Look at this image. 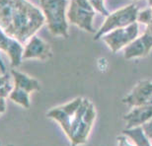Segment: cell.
Returning <instances> with one entry per match:
<instances>
[{"label": "cell", "mask_w": 152, "mask_h": 146, "mask_svg": "<svg viewBox=\"0 0 152 146\" xmlns=\"http://www.w3.org/2000/svg\"><path fill=\"white\" fill-rule=\"evenodd\" d=\"M45 24L42 9L29 0H0V29L22 44Z\"/></svg>", "instance_id": "1"}, {"label": "cell", "mask_w": 152, "mask_h": 146, "mask_svg": "<svg viewBox=\"0 0 152 146\" xmlns=\"http://www.w3.org/2000/svg\"><path fill=\"white\" fill-rule=\"evenodd\" d=\"M0 68H1L2 72H5L6 68H5V65H4V62H3V60L1 58V55H0Z\"/></svg>", "instance_id": "16"}, {"label": "cell", "mask_w": 152, "mask_h": 146, "mask_svg": "<svg viewBox=\"0 0 152 146\" xmlns=\"http://www.w3.org/2000/svg\"><path fill=\"white\" fill-rule=\"evenodd\" d=\"M152 98V82L144 80L138 82L130 93L123 100L126 104L136 107L144 104H148Z\"/></svg>", "instance_id": "8"}, {"label": "cell", "mask_w": 152, "mask_h": 146, "mask_svg": "<svg viewBox=\"0 0 152 146\" xmlns=\"http://www.w3.org/2000/svg\"><path fill=\"white\" fill-rule=\"evenodd\" d=\"M39 1H41V2H42V1H44V0H39Z\"/></svg>", "instance_id": "18"}, {"label": "cell", "mask_w": 152, "mask_h": 146, "mask_svg": "<svg viewBox=\"0 0 152 146\" xmlns=\"http://www.w3.org/2000/svg\"><path fill=\"white\" fill-rule=\"evenodd\" d=\"M139 36L138 23H132L130 25L113 30L107 33L101 38L113 53L123 50L129 42L135 39Z\"/></svg>", "instance_id": "5"}, {"label": "cell", "mask_w": 152, "mask_h": 146, "mask_svg": "<svg viewBox=\"0 0 152 146\" xmlns=\"http://www.w3.org/2000/svg\"><path fill=\"white\" fill-rule=\"evenodd\" d=\"M124 118L129 121V126H136L138 123L146 121L149 118H152V104L136 106Z\"/></svg>", "instance_id": "10"}, {"label": "cell", "mask_w": 152, "mask_h": 146, "mask_svg": "<svg viewBox=\"0 0 152 146\" xmlns=\"http://www.w3.org/2000/svg\"><path fill=\"white\" fill-rule=\"evenodd\" d=\"M97 12L89 0H70L67 8V19L70 24L87 33L95 34L93 23Z\"/></svg>", "instance_id": "4"}, {"label": "cell", "mask_w": 152, "mask_h": 146, "mask_svg": "<svg viewBox=\"0 0 152 146\" xmlns=\"http://www.w3.org/2000/svg\"><path fill=\"white\" fill-rule=\"evenodd\" d=\"M45 25L53 36L67 39L68 19H67V0H44L41 2Z\"/></svg>", "instance_id": "2"}, {"label": "cell", "mask_w": 152, "mask_h": 146, "mask_svg": "<svg viewBox=\"0 0 152 146\" xmlns=\"http://www.w3.org/2000/svg\"><path fill=\"white\" fill-rule=\"evenodd\" d=\"M152 21V7L148 6L146 8L140 9L137 12V17H136V22L138 24H143L147 26L149 25Z\"/></svg>", "instance_id": "13"}, {"label": "cell", "mask_w": 152, "mask_h": 146, "mask_svg": "<svg viewBox=\"0 0 152 146\" xmlns=\"http://www.w3.org/2000/svg\"><path fill=\"white\" fill-rule=\"evenodd\" d=\"M53 56L51 45L45 39L34 35L24 45L23 59H39L47 60Z\"/></svg>", "instance_id": "6"}, {"label": "cell", "mask_w": 152, "mask_h": 146, "mask_svg": "<svg viewBox=\"0 0 152 146\" xmlns=\"http://www.w3.org/2000/svg\"><path fill=\"white\" fill-rule=\"evenodd\" d=\"M9 98H10V100H12L13 102L16 103V104H19L25 108L30 107L29 93L22 89L14 87V89H12L10 94H9Z\"/></svg>", "instance_id": "12"}, {"label": "cell", "mask_w": 152, "mask_h": 146, "mask_svg": "<svg viewBox=\"0 0 152 146\" xmlns=\"http://www.w3.org/2000/svg\"><path fill=\"white\" fill-rule=\"evenodd\" d=\"M11 75L13 77L14 84L16 88H19V89L26 91L29 94L31 92L39 91L41 89V84H39V82L37 79L30 77L27 74H24L22 72L13 69L11 71Z\"/></svg>", "instance_id": "9"}, {"label": "cell", "mask_w": 152, "mask_h": 146, "mask_svg": "<svg viewBox=\"0 0 152 146\" xmlns=\"http://www.w3.org/2000/svg\"><path fill=\"white\" fill-rule=\"evenodd\" d=\"M0 51H4L10 58L11 66L17 67L23 60L24 45L16 39L9 36L0 29Z\"/></svg>", "instance_id": "7"}, {"label": "cell", "mask_w": 152, "mask_h": 146, "mask_svg": "<svg viewBox=\"0 0 152 146\" xmlns=\"http://www.w3.org/2000/svg\"><path fill=\"white\" fill-rule=\"evenodd\" d=\"M124 57L126 59H133L138 57H145L149 54V51L147 50L143 41L138 36L135 39H133L132 42H129L126 47L123 50Z\"/></svg>", "instance_id": "11"}, {"label": "cell", "mask_w": 152, "mask_h": 146, "mask_svg": "<svg viewBox=\"0 0 152 146\" xmlns=\"http://www.w3.org/2000/svg\"><path fill=\"white\" fill-rule=\"evenodd\" d=\"M97 65H98V68L100 71L105 72L106 69L108 68V60L105 58V57H100L97 60Z\"/></svg>", "instance_id": "15"}, {"label": "cell", "mask_w": 152, "mask_h": 146, "mask_svg": "<svg viewBox=\"0 0 152 146\" xmlns=\"http://www.w3.org/2000/svg\"><path fill=\"white\" fill-rule=\"evenodd\" d=\"M89 2L91 3L92 7L94 8L97 13L101 14L102 16L107 17L111 12H109V10L107 9L105 5V0H89Z\"/></svg>", "instance_id": "14"}, {"label": "cell", "mask_w": 152, "mask_h": 146, "mask_svg": "<svg viewBox=\"0 0 152 146\" xmlns=\"http://www.w3.org/2000/svg\"><path fill=\"white\" fill-rule=\"evenodd\" d=\"M148 1V4H149V6H152V0H147Z\"/></svg>", "instance_id": "17"}, {"label": "cell", "mask_w": 152, "mask_h": 146, "mask_svg": "<svg viewBox=\"0 0 152 146\" xmlns=\"http://www.w3.org/2000/svg\"><path fill=\"white\" fill-rule=\"evenodd\" d=\"M138 10L139 9L137 6L134 3H132V4H129L112 12L107 17H105L104 22L98 31H96V33L94 34L93 39L95 41H98L104 35L113 31V30L124 28V27L129 26L132 23H135Z\"/></svg>", "instance_id": "3"}]
</instances>
